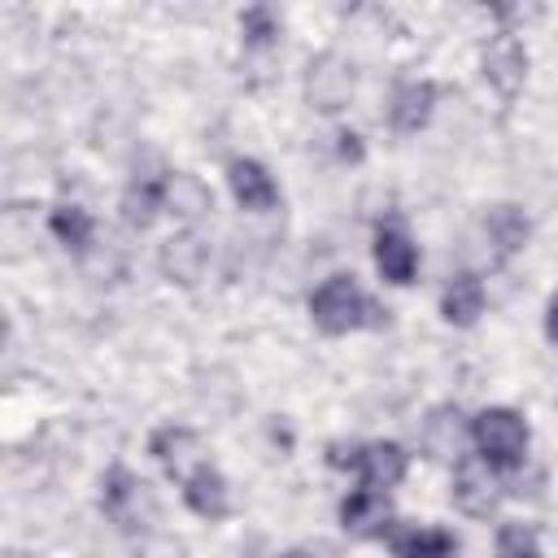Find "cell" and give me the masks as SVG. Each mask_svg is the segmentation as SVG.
<instances>
[{
	"label": "cell",
	"mask_w": 558,
	"mask_h": 558,
	"mask_svg": "<svg viewBox=\"0 0 558 558\" xmlns=\"http://www.w3.org/2000/svg\"><path fill=\"white\" fill-rule=\"evenodd\" d=\"M410 471V453L397 445V440H371L362 445V458H357V484L366 488H397Z\"/></svg>",
	"instance_id": "obj_16"
},
{
	"label": "cell",
	"mask_w": 558,
	"mask_h": 558,
	"mask_svg": "<svg viewBox=\"0 0 558 558\" xmlns=\"http://www.w3.org/2000/svg\"><path fill=\"white\" fill-rule=\"evenodd\" d=\"M357 92V74L340 52H318L305 65V105L318 113H340Z\"/></svg>",
	"instance_id": "obj_5"
},
{
	"label": "cell",
	"mask_w": 558,
	"mask_h": 558,
	"mask_svg": "<svg viewBox=\"0 0 558 558\" xmlns=\"http://www.w3.org/2000/svg\"><path fill=\"white\" fill-rule=\"evenodd\" d=\"M497 558H545L541 541L527 523H501L497 527Z\"/></svg>",
	"instance_id": "obj_23"
},
{
	"label": "cell",
	"mask_w": 558,
	"mask_h": 558,
	"mask_svg": "<svg viewBox=\"0 0 558 558\" xmlns=\"http://www.w3.org/2000/svg\"><path fill=\"white\" fill-rule=\"evenodd\" d=\"M357 458H362L357 440H331L327 445V466H336V471H353L357 475Z\"/></svg>",
	"instance_id": "obj_24"
},
{
	"label": "cell",
	"mask_w": 558,
	"mask_h": 558,
	"mask_svg": "<svg viewBox=\"0 0 558 558\" xmlns=\"http://www.w3.org/2000/svg\"><path fill=\"white\" fill-rule=\"evenodd\" d=\"M100 510H105V519H113L122 532L144 527V510H148V484H144V480L131 471V466L113 462V466L100 475Z\"/></svg>",
	"instance_id": "obj_8"
},
{
	"label": "cell",
	"mask_w": 558,
	"mask_h": 558,
	"mask_svg": "<svg viewBox=\"0 0 558 558\" xmlns=\"http://www.w3.org/2000/svg\"><path fill=\"white\" fill-rule=\"evenodd\" d=\"M453 506L471 519H488L497 506H501V480L497 471L480 458V453H462L453 462V488H449Z\"/></svg>",
	"instance_id": "obj_7"
},
{
	"label": "cell",
	"mask_w": 558,
	"mask_h": 558,
	"mask_svg": "<svg viewBox=\"0 0 558 558\" xmlns=\"http://www.w3.org/2000/svg\"><path fill=\"white\" fill-rule=\"evenodd\" d=\"M227 187H231L235 205L248 214H266L279 205V183L257 157H231L227 161Z\"/></svg>",
	"instance_id": "obj_12"
},
{
	"label": "cell",
	"mask_w": 558,
	"mask_h": 558,
	"mask_svg": "<svg viewBox=\"0 0 558 558\" xmlns=\"http://www.w3.org/2000/svg\"><path fill=\"white\" fill-rule=\"evenodd\" d=\"M157 266H161V279H170L179 288H196L209 270V240H201L196 231H174L161 244Z\"/></svg>",
	"instance_id": "obj_11"
},
{
	"label": "cell",
	"mask_w": 558,
	"mask_h": 558,
	"mask_svg": "<svg viewBox=\"0 0 558 558\" xmlns=\"http://www.w3.org/2000/svg\"><path fill=\"white\" fill-rule=\"evenodd\" d=\"M310 318L323 336H349L362 327H384L388 310L353 279V275H327L314 292H310Z\"/></svg>",
	"instance_id": "obj_1"
},
{
	"label": "cell",
	"mask_w": 558,
	"mask_h": 558,
	"mask_svg": "<svg viewBox=\"0 0 558 558\" xmlns=\"http://www.w3.org/2000/svg\"><path fill=\"white\" fill-rule=\"evenodd\" d=\"M480 70H484V83L510 105L519 92H523V78H527V48L514 31H493L484 52H480Z\"/></svg>",
	"instance_id": "obj_4"
},
{
	"label": "cell",
	"mask_w": 558,
	"mask_h": 558,
	"mask_svg": "<svg viewBox=\"0 0 558 558\" xmlns=\"http://www.w3.org/2000/svg\"><path fill=\"white\" fill-rule=\"evenodd\" d=\"M279 31H283V22H279V13H275L270 4H248V9L240 13L244 48H275V44H279Z\"/></svg>",
	"instance_id": "obj_22"
},
{
	"label": "cell",
	"mask_w": 558,
	"mask_h": 558,
	"mask_svg": "<svg viewBox=\"0 0 558 558\" xmlns=\"http://www.w3.org/2000/svg\"><path fill=\"white\" fill-rule=\"evenodd\" d=\"M458 445H462V414H458V405H432L427 418L418 423V449H423V458H432V462L462 458Z\"/></svg>",
	"instance_id": "obj_19"
},
{
	"label": "cell",
	"mask_w": 558,
	"mask_h": 558,
	"mask_svg": "<svg viewBox=\"0 0 558 558\" xmlns=\"http://www.w3.org/2000/svg\"><path fill=\"white\" fill-rule=\"evenodd\" d=\"M384 541H388L392 558H458V536L445 532V527H423V523L392 519Z\"/></svg>",
	"instance_id": "obj_14"
},
{
	"label": "cell",
	"mask_w": 558,
	"mask_h": 558,
	"mask_svg": "<svg viewBox=\"0 0 558 558\" xmlns=\"http://www.w3.org/2000/svg\"><path fill=\"white\" fill-rule=\"evenodd\" d=\"M371 253H375V270L392 283V288H405L414 283L418 275V244L405 227L401 214H388L375 222V240H371Z\"/></svg>",
	"instance_id": "obj_3"
},
{
	"label": "cell",
	"mask_w": 558,
	"mask_h": 558,
	"mask_svg": "<svg viewBox=\"0 0 558 558\" xmlns=\"http://www.w3.org/2000/svg\"><path fill=\"white\" fill-rule=\"evenodd\" d=\"M279 558H314L310 549H288V554H279Z\"/></svg>",
	"instance_id": "obj_27"
},
{
	"label": "cell",
	"mask_w": 558,
	"mask_h": 558,
	"mask_svg": "<svg viewBox=\"0 0 558 558\" xmlns=\"http://www.w3.org/2000/svg\"><path fill=\"white\" fill-rule=\"evenodd\" d=\"M183 501H187V510H192L196 519L218 523V519L231 514V484L222 480L218 466H205V471H196V475L183 484Z\"/></svg>",
	"instance_id": "obj_20"
},
{
	"label": "cell",
	"mask_w": 558,
	"mask_h": 558,
	"mask_svg": "<svg viewBox=\"0 0 558 558\" xmlns=\"http://www.w3.org/2000/svg\"><path fill=\"white\" fill-rule=\"evenodd\" d=\"M436 100H440V87L432 78H401L388 96V126L397 135H418L432 122Z\"/></svg>",
	"instance_id": "obj_9"
},
{
	"label": "cell",
	"mask_w": 558,
	"mask_h": 558,
	"mask_svg": "<svg viewBox=\"0 0 558 558\" xmlns=\"http://www.w3.org/2000/svg\"><path fill=\"white\" fill-rule=\"evenodd\" d=\"M48 231L57 235V244H65L70 253L87 257L92 244H96V218L83 209V205H57L48 214Z\"/></svg>",
	"instance_id": "obj_21"
},
{
	"label": "cell",
	"mask_w": 558,
	"mask_h": 558,
	"mask_svg": "<svg viewBox=\"0 0 558 558\" xmlns=\"http://www.w3.org/2000/svg\"><path fill=\"white\" fill-rule=\"evenodd\" d=\"M545 340L558 349V292L545 301Z\"/></svg>",
	"instance_id": "obj_26"
},
{
	"label": "cell",
	"mask_w": 558,
	"mask_h": 558,
	"mask_svg": "<svg viewBox=\"0 0 558 558\" xmlns=\"http://www.w3.org/2000/svg\"><path fill=\"white\" fill-rule=\"evenodd\" d=\"M118 209H122V222H126L131 231H148L153 218L166 209V174H135V179L122 187Z\"/></svg>",
	"instance_id": "obj_17"
},
{
	"label": "cell",
	"mask_w": 558,
	"mask_h": 558,
	"mask_svg": "<svg viewBox=\"0 0 558 558\" xmlns=\"http://www.w3.org/2000/svg\"><path fill=\"white\" fill-rule=\"evenodd\" d=\"M527 440H532V427L519 410L510 405H488L471 418V445L475 453L493 466V471H514L523 466L527 458Z\"/></svg>",
	"instance_id": "obj_2"
},
{
	"label": "cell",
	"mask_w": 558,
	"mask_h": 558,
	"mask_svg": "<svg viewBox=\"0 0 558 558\" xmlns=\"http://www.w3.org/2000/svg\"><path fill=\"white\" fill-rule=\"evenodd\" d=\"M148 453H153V462L183 488L196 471H205V466H214L209 462V449H205V440L192 432V427H179V423H170V427H157L153 436H148Z\"/></svg>",
	"instance_id": "obj_6"
},
{
	"label": "cell",
	"mask_w": 558,
	"mask_h": 558,
	"mask_svg": "<svg viewBox=\"0 0 558 558\" xmlns=\"http://www.w3.org/2000/svg\"><path fill=\"white\" fill-rule=\"evenodd\" d=\"M488 305V292H484V279L475 270H458L445 288H440V318L449 327H475L480 314Z\"/></svg>",
	"instance_id": "obj_15"
},
{
	"label": "cell",
	"mask_w": 558,
	"mask_h": 558,
	"mask_svg": "<svg viewBox=\"0 0 558 558\" xmlns=\"http://www.w3.org/2000/svg\"><path fill=\"white\" fill-rule=\"evenodd\" d=\"M336 519H340V532H349V536H357V541H371V536L384 541V532L392 527L388 493L357 484V488H349V497L340 501V514H336Z\"/></svg>",
	"instance_id": "obj_10"
},
{
	"label": "cell",
	"mask_w": 558,
	"mask_h": 558,
	"mask_svg": "<svg viewBox=\"0 0 558 558\" xmlns=\"http://www.w3.org/2000/svg\"><path fill=\"white\" fill-rule=\"evenodd\" d=\"M484 235H488L493 253H497L501 262H510L514 253H523V244H527V235H532V218L523 214V205L501 201V205H493V209L484 214Z\"/></svg>",
	"instance_id": "obj_18"
},
{
	"label": "cell",
	"mask_w": 558,
	"mask_h": 558,
	"mask_svg": "<svg viewBox=\"0 0 558 558\" xmlns=\"http://www.w3.org/2000/svg\"><path fill=\"white\" fill-rule=\"evenodd\" d=\"M336 157L357 166V161L366 157V144H362V135H357V131H336Z\"/></svg>",
	"instance_id": "obj_25"
},
{
	"label": "cell",
	"mask_w": 558,
	"mask_h": 558,
	"mask_svg": "<svg viewBox=\"0 0 558 558\" xmlns=\"http://www.w3.org/2000/svg\"><path fill=\"white\" fill-rule=\"evenodd\" d=\"M209 209H214V192L201 174L166 170V214L174 222H183V231H196V222L209 218Z\"/></svg>",
	"instance_id": "obj_13"
}]
</instances>
